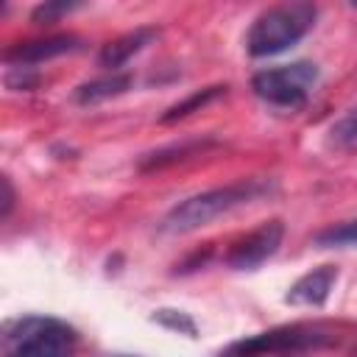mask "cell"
<instances>
[{
  "label": "cell",
  "instance_id": "3",
  "mask_svg": "<svg viewBox=\"0 0 357 357\" xmlns=\"http://www.w3.org/2000/svg\"><path fill=\"white\" fill-rule=\"evenodd\" d=\"M0 346L11 357H64L78 349V332L53 315H22L3 326Z\"/></svg>",
  "mask_w": 357,
  "mask_h": 357
},
{
  "label": "cell",
  "instance_id": "17",
  "mask_svg": "<svg viewBox=\"0 0 357 357\" xmlns=\"http://www.w3.org/2000/svg\"><path fill=\"white\" fill-rule=\"evenodd\" d=\"M36 84H39V75L28 64H8V73H6L8 89H33Z\"/></svg>",
  "mask_w": 357,
  "mask_h": 357
},
{
  "label": "cell",
  "instance_id": "4",
  "mask_svg": "<svg viewBox=\"0 0 357 357\" xmlns=\"http://www.w3.org/2000/svg\"><path fill=\"white\" fill-rule=\"evenodd\" d=\"M318 75L321 73L312 61H293V64L259 70L251 78V89L268 106L296 112L310 100V95L318 84Z\"/></svg>",
  "mask_w": 357,
  "mask_h": 357
},
{
  "label": "cell",
  "instance_id": "11",
  "mask_svg": "<svg viewBox=\"0 0 357 357\" xmlns=\"http://www.w3.org/2000/svg\"><path fill=\"white\" fill-rule=\"evenodd\" d=\"M215 145H218V142L209 139V137H204V139H181V142L165 145V148H159V151L142 156V159H139V170H142V173L162 170V167H167V165L184 162V159H190V156H201V153H206V151L215 148Z\"/></svg>",
  "mask_w": 357,
  "mask_h": 357
},
{
  "label": "cell",
  "instance_id": "19",
  "mask_svg": "<svg viewBox=\"0 0 357 357\" xmlns=\"http://www.w3.org/2000/svg\"><path fill=\"white\" fill-rule=\"evenodd\" d=\"M351 6H357V0H351Z\"/></svg>",
  "mask_w": 357,
  "mask_h": 357
},
{
  "label": "cell",
  "instance_id": "8",
  "mask_svg": "<svg viewBox=\"0 0 357 357\" xmlns=\"http://www.w3.org/2000/svg\"><path fill=\"white\" fill-rule=\"evenodd\" d=\"M337 282V268L335 265H321L296 279L284 296L287 304L293 307H324L326 298L332 296V287Z\"/></svg>",
  "mask_w": 357,
  "mask_h": 357
},
{
  "label": "cell",
  "instance_id": "5",
  "mask_svg": "<svg viewBox=\"0 0 357 357\" xmlns=\"http://www.w3.org/2000/svg\"><path fill=\"white\" fill-rule=\"evenodd\" d=\"M335 335L318 324H287L268 332H257L229 343L226 354H301V351H321L332 349Z\"/></svg>",
  "mask_w": 357,
  "mask_h": 357
},
{
  "label": "cell",
  "instance_id": "18",
  "mask_svg": "<svg viewBox=\"0 0 357 357\" xmlns=\"http://www.w3.org/2000/svg\"><path fill=\"white\" fill-rule=\"evenodd\" d=\"M3 220L11 215V209H14V187H11V181L8 178H3Z\"/></svg>",
  "mask_w": 357,
  "mask_h": 357
},
{
  "label": "cell",
  "instance_id": "16",
  "mask_svg": "<svg viewBox=\"0 0 357 357\" xmlns=\"http://www.w3.org/2000/svg\"><path fill=\"white\" fill-rule=\"evenodd\" d=\"M153 321H159L162 326H167V329H173V332H184V335L195 337V324H192V318H187L181 310H156Z\"/></svg>",
  "mask_w": 357,
  "mask_h": 357
},
{
  "label": "cell",
  "instance_id": "2",
  "mask_svg": "<svg viewBox=\"0 0 357 357\" xmlns=\"http://www.w3.org/2000/svg\"><path fill=\"white\" fill-rule=\"evenodd\" d=\"M318 6L315 0H279L265 8L245 33V50L254 59L279 56L298 45L315 25Z\"/></svg>",
  "mask_w": 357,
  "mask_h": 357
},
{
  "label": "cell",
  "instance_id": "1",
  "mask_svg": "<svg viewBox=\"0 0 357 357\" xmlns=\"http://www.w3.org/2000/svg\"><path fill=\"white\" fill-rule=\"evenodd\" d=\"M276 192V181L273 178H240L223 187H212L204 192H195L184 201H178L176 206H170L165 212V218L159 220V231L162 234H190L198 231L204 226H209L212 220L243 209L248 204H257L268 195Z\"/></svg>",
  "mask_w": 357,
  "mask_h": 357
},
{
  "label": "cell",
  "instance_id": "15",
  "mask_svg": "<svg viewBox=\"0 0 357 357\" xmlns=\"http://www.w3.org/2000/svg\"><path fill=\"white\" fill-rule=\"evenodd\" d=\"M329 142L335 148H357V109L343 114L337 123L329 128Z\"/></svg>",
  "mask_w": 357,
  "mask_h": 357
},
{
  "label": "cell",
  "instance_id": "6",
  "mask_svg": "<svg viewBox=\"0 0 357 357\" xmlns=\"http://www.w3.org/2000/svg\"><path fill=\"white\" fill-rule=\"evenodd\" d=\"M284 240V223L282 220H268L251 229L245 237H240L229 251H226V265L231 271H257L262 262H268Z\"/></svg>",
  "mask_w": 357,
  "mask_h": 357
},
{
  "label": "cell",
  "instance_id": "12",
  "mask_svg": "<svg viewBox=\"0 0 357 357\" xmlns=\"http://www.w3.org/2000/svg\"><path fill=\"white\" fill-rule=\"evenodd\" d=\"M226 95V86H220V84H215V86H204V89H195L192 95H187L184 100H178V103H173L159 120L162 123H176V120H184V117H190L192 112H201L204 106H209L212 100H218V98H223Z\"/></svg>",
  "mask_w": 357,
  "mask_h": 357
},
{
  "label": "cell",
  "instance_id": "9",
  "mask_svg": "<svg viewBox=\"0 0 357 357\" xmlns=\"http://www.w3.org/2000/svg\"><path fill=\"white\" fill-rule=\"evenodd\" d=\"M159 36V28L153 25H142V28H134L117 39H112L109 45H103V50L98 53V61L100 67L106 70H120L123 64H128L137 53H142L148 45H153Z\"/></svg>",
  "mask_w": 357,
  "mask_h": 357
},
{
  "label": "cell",
  "instance_id": "7",
  "mask_svg": "<svg viewBox=\"0 0 357 357\" xmlns=\"http://www.w3.org/2000/svg\"><path fill=\"white\" fill-rule=\"evenodd\" d=\"M81 47V36L75 33H56V36H42L31 42H20L6 50V64H42L50 59H59L64 53H73Z\"/></svg>",
  "mask_w": 357,
  "mask_h": 357
},
{
  "label": "cell",
  "instance_id": "10",
  "mask_svg": "<svg viewBox=\"0 0 357 357\" xmlns=\"http://www.w3.org/2000/svg\"><path fill=\"white\" fill-rule=\"evenodd\" d=\"M134 84L131 73H117L112 70L109 75H100V78H92V81H84L73 89V100L78 106H95V103H103V100H112L123 92H128Z\"/></svg>",
  "mask_w": 357,
  "mask_h": 357
},
{
  "label": "cell",
  "instance_id": "13",
  "mask_svg": "<svg viewBox=\"0 0 357 357\" xmlns=\"http://www.w3.org/2000/svg\"><path fill=\"white\" fill-rule=\"evenodd\" d=\"M318 248H357V220L329 226L312 237Z\"/></svg>",
  "mask_w": 357,
  "mask_h": 357
},
{
  "label": "cell",
  "instance_id": "14",
  "mask_svg": "<svg viewBox=\"0 0 357 357\" xmlns=\"http://www.w3.org/2000/svg\"><path fill=\"white\" fill-rule=\"evenodd\" d=\"M81 6H84V0H42L31 11V22L33 25H53V22L64 20L67 14H73Z\"/></svg>",
  "mask_w": 357,
  "mask_h": 357
},
{
  "label": "cell",
  "instance_id": "20",
  "mask_svg": "<svg viewBox=\"0 0 357 357\" xmlns=\"http://www.w3.org/2000/svg\"><path fill=\"white\" fill-rule=\"evenodd\" d=\"M6 3H8V0H6Z\"/></svg>",
  "mask_w": 357,
  "mask_h": 357
}]
</instances>
